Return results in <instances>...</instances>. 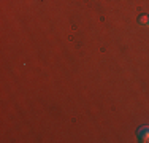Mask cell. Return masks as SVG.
Instances as JSON below:
<instances>
[{
	"instance_id": "obj_1",
	"label": "cell",
	"mask_w": 149,
	"mask_h": 143,
	"mask_svg": "<svg viewBox=\"0 0 149 143\" xmlns=\"http://www.w3.org/2000/svg\"><path fill=\"white\" fill-rule=\"evenodd\" d=\"M136 137L141 143H149V126H141L136 130Z\"/></svg>"
},
{
	"instance_id": "obj_3",
	"label": "cell",
	"mask_w": 149,
	"mask_h": 143,
	"mask_svg": "<svg viewBox=\"0 0 149 143\" xmlns=\"http://www.w3.org/2000/svg\"><path fill=\"white\" fill-rule=\"evenodd\" d=\"M148 26H149V21H148Z\"/></svg>"
},
{
	"instance_id": "obj_2",
	"label": "cell",
	"mask_w": 149,
	"mask_h": 143,
	"mask_svg": "<svg viewBox=\"0 0 149 143\" xmlns=\"http://www.w3.org/2000/svg\"><path fill=\"white\" fill-rule=\"evenodd\" d=\"M148 21H149V16H140V22L141 24H148Z\"/></svg>"
}]
</instances>
